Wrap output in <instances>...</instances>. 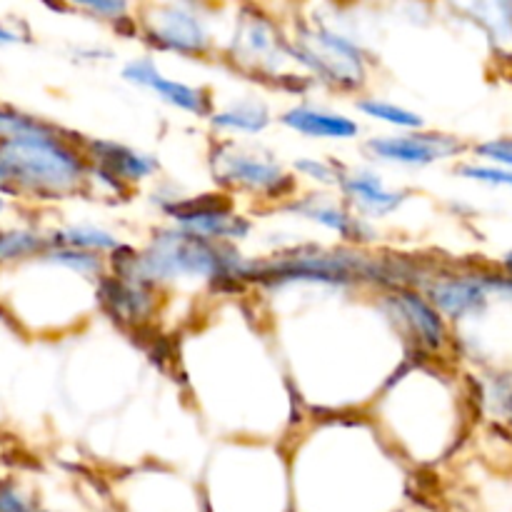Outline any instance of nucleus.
I'll return each mask as SVG.
<instances>
[{
  "instance_id": "nucleus-17",
  "label": "nucleus",
  "mask_w": 512,
  "mask_h": 512,
  "mask_svg": "<svg viewBox=\"0 0 512 512\" xmlns=\"http://www.w3.org/2000/svg\"><path fill=\"white\" fill-rule=\"evenodd\" d=\"M213 125L220 130H235V133H260L270 125V110L258 100H245V103L215 113Z\"/></svg>"
},
{
  "instance_id": "nucleus-34",
  "label": "nucleus",
  "mask_w": 512,
  "mask_h": 512,
  "mask_svg": "<svg viewBox=\"0 0 512 512\" xmlns=\"http://www.w3.org/2000/svg\"><path fill=\"white\" fill-rule=\"evenodd\" d=\"M0 315H3V313H0Z\"/></svg>"
},
{
  "instance_id": "nucleus-8",
  "label": "nucleus",
  "mask_w": 512,
  "mask_h": 512,
  "mask_svg": "<svg viewBox=\"0 0 512 512\" xmlns=\"http://www.w3.org/2000/svg\"><path fill=\"white\" fill-rule=\"evenodd\" d=\"M148 38L158 48L190 55L203 53L210 45V35L205 25L200 23L198 15L188 13L185 8L160 10L158 20L148 25Z\"/></svg>"
},
{
  "instance_id": "nucleus-27",
  "label": "nucleus",
  "mask_w": 512,
  "mask_h": 512,
  "mask_svg": "<svg viewBox=\"0 0 512 512\" xmlns=\"http://www.w3.org/2000/svg\"><path fill=\"white\" fill-rule=\"evenodd\" d=\"M475 153L483 155V158H488V160H495V163L512 168V140L510 138L490 140V143L478 145V148H475Z\"/></svg>"
},
{
  "instance_id": "nucleus-23",
  "label": "nucleus",
  "mask_w": 512,
  "mask_h": 512,
  "mask_svg": "<svg viewBox=\"0 0 512 512\" xmlns=\"http://www.w3.org/2000/svg\"><path fill=\"white\" fill-rule=\"evenodd\" d=\"M43 260L53 265H63V268L78 270V273H100V260L93 253H83V250H68V248H48L43 253Z\"/></svg>"
},
{
  "instance_id": "nucleus-21",
  "label": "nucleus",
  "mask_w": 512,
  "mask_h": 512,
  "mask_svg": "<svg viewBox=\"0 0 512 512\" xmlns=\"http://www.w3.org/2000/svg\"><path fill=\"white\" fill-rule=\"evenodd\" d=\"M360 113L370 115L373 120H383V123L395 125V128H403V130H418L423 128V118L418 113H410V110L400 108V105L393 103H385V100H360L358 103Z\"/></svg>"
},
{
  "instance_id": "nucleus-30",
  "label": "nucleus",
  "mask_w": 512,
  "mask_h": 512,
  "mask_svg": "<svg viewBox=\"0 0 512 512\" xmlns=\"http://www.w3.org/2000/svg\"><path fill=\"white\" fill-rule=\"evenodd\" d=\"M20 35L15 33L13 28H8L5 23H0V45H10V43H18Z\"/></svg>"
},
{
  "instance_id": "nucleus-28",
  "label": "nucleus",
  "mask_w": 512,
  "mask_h": 512,
  "mask_svg": "<svg viewBox=\"0 0 512 512\" xmlns=\"http://www.w3.org/2000/svg\"><path fill=\"white\" fill-rule=\"evenodd\" d=\"M83 5L85 10H93V13H100V15H113V18H120V15H125V10H128V5L125 3H103V0H85Z\"/></svg>"
},
{
  "instance_id": "nucleus-1",
  "label": "nucleus",
  "mask_w": 512,
  "mask_h": 512,
  "mask_svg": "<svg viewBox=\"0 0 512 512\" xmlns=\"http://www.w3.org/2000/svg\"><path fill=\"white\" fill-rule=\"evenodd\" d=\"M0 155L8 168L13 195L58 198L85 180V160L60 138L58 128L43 135L3 140Z\"/></svg>"
},
{
  "instance_id": "nucleus-7",
  "label": "nucleus",
  "mask_w": 512,
  "mask_h": 512,
  "mask_svg": "<svg viewBox=\"0 0 512 512\" xmlns=\"http://www.w3.org/2000/svg\"><path fill=\"white\" fill-rule=\"evenodd\" d=\"M85 148L93 158V175L113 190H123V185L138 183L158 168L153 158L128 148V145L113 143V140H88Z\"/></svg>"
},
{
  "instance_id": "nucleus-29",
  "label": "nucleus",
  "mask_w": 512,
  "mask_h": 512,
  "mask_svg": "<svg viewBox=\"0 0 512 512\" xmlns=\"http://www.w3.org/2000/svg\"><path fill=\"white\" fill-rule=\"evenodd\" d=\"M0 193L13 195V190H10V175H8V168H5L3 155H0Z\"/></svg>"
},
{
  "instance_id": "nucleus-32",
  "label": "nucleus",
  "mask_w": 512,
  "mask_h": 512,
  "mask_svg": "<svg viewBox=\"0 0 512 512\" xmlns=\"http://www.w3.org/2000/svg\"><path fill=\"white\" fill-rule=\"evenodd\" d=\"M505 268H508L510 275H512V253H508V258H505Z\"/></svg>"
},
{
  "instance_id": "nucleus-12",
  "label": "nucleus",
  "mask_w": 512,
  "mask_h": 512,
  "mask_svg": "<svg viewBox=\"0 0 512 512\" xmlns=\"http://www.w3.org/2000/svg\"><path fill=\"white\" fill-rule=\"evenodd\" d=\"M280 123L298 133L310 135V138H328V140H348L360 133L358 123L340 113L313 108V105H295L288 113H283Z\"/></svg>"
},
{
  "instance_id": "nucleus-20",
  "label": "nucleus",
  "mask_w": 512,
  "mask_h": 512,
  "mask_svg": "<svg viewBox=\"0 0 512 512\" xmlns=\"http://www.w3.org/2000/svg\"><path fill=\"white\" fill-rule=\"evenodd\" d=\"M48 248H68L90 253V250H115L118 248V240L100 228H83L80 225V228H65L50 235Z\"/></svg>"
},
{
  "instance_id": "nucleus-15",
  "label": "nucleus",
  "mask_w": 512,
  "mask_h": 512,
  "mask_svg": "<svg viewBox=\"0 0 512 512\" xmlns=\"http://www.w3.org/2000/svg\"><path fill=\"white\" fill-rule=\"evenodd\" d=\"M235 43L238 48H243V55H240L243 63H258V68H275L273 58L278 60L283 50H290L275 35V28L268 23V18H260V15L243 20Z\"/></svg>"
},
{
  "instance_id": "nucleus-2",
  "label": "nucleus",
  "mask_w": 512,
  "mask_h": 512,
  "mask_svg": "<svg viewBox=\"0 0 512 512\" xmlns=\"http://www.w3.org/2000/svg\"><path fill=\"white\" fill-rule=\"evenodd\" d=\"M243 258L238 250L215 240L198 238L193 233L163 230L155 235L153 245L135 260V275L145 283L200 275L210 280H245Z\"/></svg>"
},
{
  "instance_id": "nucleus-3",
  "label": "nucleus",
  "mask_w": 512,
  "mask_h": 512,
  "mask_svg": "<svg viewBox=\"0 0 512 512\" xmlns=\"http://www.w3.org/2000/svg\"><path fill=\"white\" fill-rule=\"evenodd\" d=\"M290 53L330 83L343 88H355L363 83V53L358 45L340 38L333 30H303L298 45L290 48Z\"/></svg>"
},
{
  "instance_id": "nucleus-4",
  "label": "nucleus",
  "mask_w": 512,
  "mask_h": 512,
  "mask_svg": "<svg viewBox=\"0 0 512 512\" xmlns=\"http://www.w3.org/2000/svg\"><path fill=\"white\" fill-rule=\"evenodd\" d=\"M165 213L205 240H240L250 233L248 220L238 218L225 195H200L190 200H170L163 205Z\"/></svg>"
},
{
  "instance_id": "nucleus-6",
  "label": "nucleus",
  "mask_w": 512,
  "mask_h": 512,
  "mask_svg": "<svg viewBox=\"0 0 512 512\" xmlns=\"http://www.w3.org/2000/svg\"><path fill=\"white\" fill-rule=\"evenodd\" d=\"M463 148L465 145L455 138L435 133L390 135V138H373L368 143V150L375 158L398 165H413V168L433 165L435 160L460 153Z\"/></svg>"
},
{
  "instance_id": "nucleus-13",
  "label": "nucleus",
  "mask_w": 512,
  "mask_h": 512,
  "mask_svg": "<svg viewBox=\"0 0 512 512\" xmlns=\"http://www.w3.org/2000/svg\"><path fill=\"white\" fill-rule=\"evenodd\" d=\"M485 283L470 278H448L430 285V305L450 318H465L485 308Z\"/></svg>"
},
{
  "instance_id": "nucleus-16",
  "label": "nucleus",
  "mask_w": 512,
  "mask_h": 512,
  "mask_svg": "<svg viewBox=\"0 0 512 512\" xmlns=\"http://www.w3.org/2000/svg\"><path fill=\"white\" fill-rule=\"evenodd\" d=\"M398 305L403 310L405 318L410 320V325L415 328V333L423 338L425 345L430 348H440L445 343V325L440 318L438 310L428 303V300L420 298L413 290H398Z\"/></svg>"
},
{
  "instance_id": "nucleus-22",
  "label": "nucleus",
  "mask_w": 512,
  "mask_h": 512,
  "mask_svg": "<svg viewBox=\"0 0 512 512\" xmlns=\"http://www.w3.org/2000/svg\"><path fill=\"white\" fill-rule=\"evenodd\" d=\"M55 130L53 125L43 123L38 118L20 113V110L10 108V105L0 103V143L10 138H23V135H43Z\"/></svg>"
},
{
  "instance_id": "nucleus-26",
  "label": "nucleus",
  "mask_w": 512,
  "mask_h": 512,
  "mask_svg": "<svg viewBox=\"0 0 512 512\" xmlns=\"http://www.w3.org/2000/svg\"><path fill=\"white\" fill-rule=\"evenodd\" d=\"M0 512H38L13 480H0Z\"/></svg>"
},
{
  "instance_id": "nucleus-24",
  "label": "nucleus",
  "mask_w": 512,
  "mask_h": 512,
  "mask_svg": "<svg viewBox=\"0 0 512 512\" xmlns=\"http://www.w3.org/2000/svg\"><path fill=\"white\" fill-rule=\"evenodd\" d=\"M295 168H298L300 173L310 175V178H315L318 183H325V185H338L340 175H343L345 170L340 168V165H330V163H323V160H313V158H300L298 163H295Z\"/></svg>"
},
{
  "instance_id": "nucleus-11",
  "label": "nucleus",
  "mask_w": 512,
  "mask_h": 512,
  "mask_svg": "<svg viewBox=\"0 0 512 512\" xmlns=\"http://www.w3.org/2000/svg\"><path fill=\"white\" fill-rule=\"evenodd\" d=\"M338 185L363 213L373 215V218L393 213L408 198L405 193H395V190L385 188L383 180L370 173V170H355V173L353 170H343Z\"/></svg>"
},
{
  "instance_id": "nucleus-31",
  "label": "nucleus",
  "mask_w": 512,
  "mask_h": 512,
  "mask_svg": "<svg viewBox=\"0 0 512 512\" xmlns=\"http://www.w3.org/2000/svg\"><path fill=\"white\" fill-rule=\"evenodd\" d=\"M5 210H8V200H5V195L0 193V215H3Z\"/></svg>"
},
{
  "instance_id": "nucleus-5",
  "label": "nucleus",
  "mask_w": 512,
  "mask_h": 512,
  "mask_svg": "<svg viewBox=\"0 0 512 512\" xmlns=\"http://www.w3.org/2000/svg\"><path fill=\"white\" fill-rule=\"evenodd\" d=\"M213 175L223 185L268 193L275 198L293 190V183L275 160H263L258 155L243 153L233 143H223L213 150Z\"/></svg>"
},
{
  "instance_id": "nucleus-18",
  "label": "nucleus",
  "mask_w": 512,
  "mask_h": 512,
  "mask_svg": "<svg viewBox=\"0 0 512 512\" xmlns=\"http://www.w3.org/2000/svg\"><path fill=\"white\" fill-rule=\"evenodd\" d=\"M470 13L478 15L483 28L500 53H512V3H480L470 5Z\"/></svg>"
},
{
  "instance_id": "nucleus-33",
  "label": "nucleus",
  "mask_w": 512,
  "mask_h": 512,
  "mask_svg": "<svg viewBox=\"0 0 512 512\" xmlns=\"http://www.w3.org/2000/svg\"><path fill=\"white\" fill-rule=\"evenodd\" d=\"M38 512H45V510H38Z\"/></svg>"
},
{
  "instance_id": "nucleus-9",
  "label": "nucleus",
  "mask_w": 512,
  "mask_h": 512,
  "mask_svg": "<svg viewBox=\"0 0 512 512\" xmlns=\"http://www.w3.org/2000/svg\"><path fill=\"white\" fill-rule=\"evenodd\" d=\"M123 78L130 80L135 85H143V88L155 90L163 100H168L175 108L185 110V113L193 115H208L210 113V95L205 90L193 88V85L175 83V80L160 75V70L150 63L148 58L130 60L123 68Z\"/></svg>"
},
{
  "instance_id": "nucleus-14",
  "label": "nucleus",
  "mask_w": 512,
  "mask_h": 512,
  "mask_svg": "<svg viewBox=\"0 0 512 512\" xmlns=\"http://www.w3.org/2000/svg\"><path fill=\"white\" fill-rule=\"evenodd\" d=\"M288 210L290 213H298L303 215V218L313 220V223L323 225V228L335 230L338 235H343V238L348 240H355V243H363V240L373 238V230H370L363 220H355L348 210L330 203V200L325 198L298 200V203H290Z\"/></svg>"
},
{
  "instance_id": "nucleus-19",
  "label": "nucleus",
  "mask_w": 512,
  "mask_h": 512,
  "mask_svg": "<svg viewBox=\"0 0 512 512\" xmlns=\"http://www.w3.org/2000/svg\"><path fill=\"white\" fill-rule=\"evenodd\" d=\"M48 250V240L25 228H0V265L35 258Z\"/></svg>"
},
{
  "instance_id": "nucleus-10",
  "label": "nucleus",
  "mask_w": 512,
  "mask_h": 512,
  "mask_svg": "<svg viewBox=\"0 0 512 512\" xmlns=\"http://www.w3.org/2000/svg\"><path fill=\"white\" fill-rule=\"evenodd\" d=\"M100 305L118 323H143L153 310V293L150 283L133 275V278H103L100 283Z\"/></svg>"
},
{
  "instance_id": "nucleus-25",
  "label": "nucleus",
  "mask_w": 512,
  "mask_h": 512,
  "mask_svg": "<svg viewBox=\"0 0 512 512\" xmlns=\"http://www.w3.org/2000/svg\"><path fill=\"white\" fill-rule=\"evenodd\" d=\"M460 175L470 180H480V183L488 185H505V188H512V173L503 168H485V165H463L460 168Z\"/></svg>"
}]
</instances>
